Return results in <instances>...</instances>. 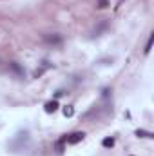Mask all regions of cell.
Wrapping results in <instances>:
<instances>
[{"label": "cell", "instance_id": "5", "mask_svg": "<svg viewBox=\"0 0 154 156\" xmlns=\"http://www.w3.org/2000/svg\"><path fill=\"white\" fill-rule=\"evenodd\" d=\"M45 42H49V44H60L62 38L60 37H45Z\"/></svg>", "mask_w": 154, "mask_h": 156}, {"label": "cell", "instance_id": "4", "mask_svg": "<svg viewBox=\"0 0 154 156\" xmlns=\"http://www.w3.org/2000/svg\"><path fill=\"white\" fill-rule=\"evenodd\" d=\"M64 115H65V116H73V115H75V109H73V105H65V107H64Z\"/></svg>", "mask_w": 154, "mask_h": 156}, {"label": "cell", "instance_id": "7", "mask_svg": "<svg viewBox=\"0 0 154 156\" xmlns=\"http://www.w3.org/2000/svg\"><path fill=\"white\" fill-rule=\"evenodd\" d=\"M151 45H152V37L149 38V42H147V45H145V53H149V51H151Z\"/></svg>", "mask_w": 154, "mask_h": 156}, {"label": "cell", "instance_id": "1", "mask_svg": "<svg viewBox=\"0 0 154 156\" xmlns=\"http://www.w3.org/2000/svg\"><path fill=\"white\" fill-rule=\"evenodd\" d=\"M83 138H85V133H80V131H76V133H71V134H67V136H65V144L75 145V144H80Z\"/></svg>", "mask_w": 154, "mask_h": 156}, {"label": "cell", "instance_id": "8", "mask_svg": "<svg viewBox=\"0 0 154 156\" xmlns=\"http://www.w3.org/2000/svg\"><path fill=\"white\" fill-rule=\"evenodd\" d=\"M107 5V0H100V7H105Z\"/></svg>", "mask_w": 154, "mask_h": 156}, {"label": "cell", "instance_id": "2", "mask_svg": "<svg viewBox=\"0 0 154 156\" xmlns=\"http://www.w3.org/2000/svg\"><path fill=\"white\" fill-rule=\"evenodd\" d=\"M44 109H45V113H54V111L58 109V102H56V100H53V102H47V104L44 105Z\"/></svg>", "mask_w": 154, "mask_h": 156}, {"label": "cell", "instance_id": "3", "mask_svg": "<svg viewBox=\"0 0 154 156\" xmlns=\"http://www.w3.org/2000/svg\"><path fill=\"white\" fill-rule=\"evenodd\" d=\"M136 136H142V138H154L152 133H149V131H142V129L136 131Z\"/></svg>", "mask_w": 154, "mask_h": 156}, {"label": "cell", "instance_id": "6", "mask_svg": "<svg viewBox=\"0 0 154 156\" xmlns=\"http://www.w3.org/2000/svg\"><path fill=\"white\" fill-rule=\"evenodd\" d=\"M102 145H103V147H113V145H114V138H105V140L102 142Z\"/></svg>", "mask_w": 154, "mask_h": 156}]
</instances>
